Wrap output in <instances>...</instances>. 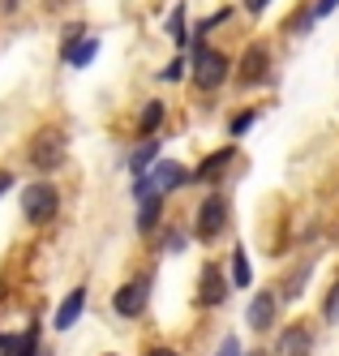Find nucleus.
Segmentation results:
<instances>
[{
    "label": "nucleus",
    "mask_w": 339,
    "mask_h": 356,
    "mask_svg": "<svg viewBox=\"0 0 339 356\" xmlns=\"http://www.w3.org/2000/svg\"><path fill=\"white\" fill-rule=\"evenodd\" d=\"M150 181H155V189H159V193H172V189H180V185L189 181V172L180 168V163H172V159H164L159 168L150 172Z\"/></svg>",
    "instance_id": "4468645a"
},
{
    "label": "nucleus",
    "mask_w": 339,
    "mask_h": 356,
    "mask_svg": "<svg viewBox=\"0 0 339 356\" xmlns=\"http://www.w3.org/2000/svg\"><path fill=\"white\" fill-rule=\"evenodd\" d=\"M159 215H164V193H159V189L142 193V197H138V232H142V236L155 232V227H159Z\"/></svg>",
    "instance_id": "9b49d317"
},
{
    "label": "nucleus",
    "mask_w": 339,
    "mask_h": 356,
    "mask_svg": "<svg viewBox=\"0 0 339 356\" xmlns=\"http://www.w3.org/2000/svg\"><path fill=\"white\" fill-rule=\"evenodd\" d=\"M194 82H198V90H219L223 82H228V52H219V47H202V43H194Z\"/></svg>",
    "instance_id": "f03ea898"
},
{
    "label": "nucleus",
    "mask_w": 339,
    "mask_h": 356,
    "mask_svg": "<svg viewBox=\"0 0 339 356\" xmlns=\"http://www.w3.org/2000/svg\"><path fill=\"white\" fill-rule=\"evenodd\" d=\"M35 356H52V352H47V348H39V352H35Z\"/></svg>",
    "instance_id": "7c9ffc66"
},
{
    "label": "nucleus",
    "mask_w": 339,
    "mask_h": 356,
    "mask_svg": "<svg viewBox=\"0 0 339 356\" xmlns=\"http://www.w3.org/2000/svg\"><path fill=\"white\" fill-rule=\"evenodd\" d=\"M322 314H326V322H339V288H331V292H326Z\"/></svg>",
    "instance_id": "5701e85b"
},
{
    "label": "nucleus",
    "mask_w": 339,
    "mask_h": 356,
    "mask_svg": "<svg viewBox=\"0 0 339 356\" xmlns=\"http://www.w3.org/2000/svg\"><path fill=\"white\" fill-rule=\"evenodd\" d=\"M185 245H189V236H185V232H168V241H164V249H168V253H180Z\"/></svg>",
    "instance_id": "a878e982"
},
{
    "label": "nucleus",
    "mask_w": 339,
    "mask_h": 356,
    "mask_svg": "<svg viewBox=\"0 0 339 356\" xmlns=\"http://www.w3.org/2000/svg\"><path fill=\"white\" fill-rule=\"evenodd\" d=\"M5 189H13V172H9V168H0V193H5Z\"/></svg>",
    "instance_id": "cd10ccee"
},
{
    "label": "nucleus",
    "mask_w": 339,
    "mask_h": 356,
    "mask_svg": "<svg viewBox=\"0 0 339 356\" xmlns=\"http://www.w3.org/2000/svg\"><path fill=\"white\" fill-rule=\"evenodd\" d=\"M159 78H164V82H180V78H185V56H176V60L159 73Z\"/></svg>",
    "instance_id": "b1692460"
},
{
    "label": "nucleus",
    "mask_w": 339,
    "mask_h": 356,
    "mask_svg": "<svg viewBox=\"0 0 339 356\" xmlns=\"http://www.w3.org/2000/svg\"><path fill=\"white\" fill-rule=\"evenodd\" d=\"M232 159H237V150L232 146H223V150H215V155H206L202 163H198V172H194V181H202V185H211V181H219V176L232 168Z\"/></svg>",
    "instance_id": "9d476101"
},
{
    "label": "nucleus",
    "mask_w": 339,
    "mask_h": 356,
    "mask_svg": "<svg viewBox=\"0 0 339 356\" xmlns=\"http://www.w3.org/2000/svg\"><path fill=\"white\" fill-rule=\"evenodd\" d=\"M215 356H245V352H241V339H237V335H228V339L215 348Z\"/></svg>",
    "instance_id": "393cba45"
},
{
    "label": "nucleus",
    "mask_w": 339,
    "mask_h": 356,
    "mask_svg": "<svg viewBox=\"0 0 339 356\" xmlns=\"http://www.w3.org/2000/svg\"><path fill=\"white\" fill-rule=\"evenodd\" d=\"M253 120H258V108L237 112V116H232V124H228V134H232V138H245V134L253 129Z\"/></svg>",
    "instance_id": "aec40b11"
},
{
    "label": "nucleus",
    "mask_w": 339,
    "mask_h": 356,
    "mask_svg": "<svg viewBox=\"0 0 339 356\" xmlns=\"http://www.w3.org/2000/svg\"><path fill=\"white\" fill-rule=\"evenodd\" d=\"M168 35H172L176 43H189V31H185V5H176V9L168 13Z\"/></svg>",
    "instance_id": "6ab92c4d"
},
{
    "label": "nucleus",
    "mask_w": 339,
    "mask_h": 356,
    "mask_svg": "<svg viewBox=\"0 0 339 356\" xmlns=\"http://www.w3.org/2000/svg\"><path fill=\"white\" fill-rule=\"evenodd\" d=\"M155 155H159V142H146L142 150H134V159H129V172H134V176H146L150 168H155Z\"/></svg>",
    "instance_id": "a211bd4d"
},
{
    "label": "nucleus",
    "mask_w": 339,
    "mask_h": 356,
    "mask_svg": "<svg viewBox=\"0 0 339 356\" xmlns=\"http://www.w3.org/2000/svg\"><path fill=\"white\" fill-rule=\"evenodd\" d=\"M267 73H271V52H267L262 43H253L249 52L241 56V69H237V82H241V86H253V82H262Z\"/></svg>",
    "instance_id": "0eeeda50"
},
{
    "label": "nucleus",
    "mask_w": 339,
    "mask_h": 356,
    "mask_svg": "<svg viewBox=\"0 0 339 356\" xmlns=\"http://www.w3.org/2000/svg\"><path fill=\"white\" fill-rule=\"evenodd\" d=\"M228 288H232V279L223 275L219 262H206L202 266V279H198V305H206V309H219V305L228 300Z\"/></svg>",
    "instance_id": "39448f33"
},
{
    "label": "nucleus",
    "mask_w": 339,
    "mask_h": 356,
    "mask_svg": "<svg viewBox=\"0 0 339 356\" xmlns=\"http://www.w3.org/2000/svg\"><path fill=\"white\" fill-rule=\"evenodd\" d=\"M56 211H61V193H56V185L35 181V185L22 189V215H26V223L43 227V223L56 219Z\"/></svg>",
    "instance_id": "f257e3e1"
},
{
    "label": "nucleus",
    "mask_w": 339,
    "mask_h": 356,
    "mask_svg": "<svg viewBox=\"0 0 339 356\" xmlns=\"http://www.w3.org/2000/svg\"><path fill=\"white\" fill-rule=\"evenodd\" d=\"M223 227H228V197L223 193H206L202 207H198V219H194V236L211 245V241L223 236Z\"/></svg>",
    "instance_id": "7ed1b4c3"
},
{
    "label": "nucleus",
    "mask_w": 339,
    "mask_h": 356,
    "mask_svg": "<svg viewBox=\"0 0 339 356\" xmlns=\"http://www.w3.org/2000/svg\"><path fill=\"white\" fill-rule=\"evenodd\" d=\"M314 22H318V17H314V9L305 5L301 13H292V31H297V35H309V31H314Z\"/></svg>",
    "instance_id": "4be33fe9"
},
{
    "label": "nucleus",
    "mask_w": 339,
    "mask_h": 356,
    "mask_svg": "<svg viewBox=\"0 0 339 356\" xmlns=\"http://www.w3.org/2000/svg\"><path fill=\"white\" fill-rule=\"evenodd\" d=\"M253 284V270H249V253L245 245L232 249V288H249Z\"/></svg>",
    "instance_id": "f3484780"
},
{
    "label": "nucleus",
    "mask_w": 339,
    "mask_h": 356,
    "mask_svg": "<svg viewBox=\"0 0 339 356\" xmlns=\"http://www.w3.org/2000/svg\"><path fill=\"white\" fill-rule=\"evenodd\" d=\"M314 352V330L305 322H292L288 330H279V343H275V356H309Z\"/></svg>",
    "instance_id": "423d86ee"
},
{
    "label": "nucleus",
    "mask_w": 339,
    "mask_h": 356,
    "mask_svg": "<svg viewBox=\"0 0 339 356\" xmlns=\"http://www.w3.org/2000/svg\"><path fill=\"white\" fill-rule=\"evenodd\" d=\"M5 5H9V9H13V5H17V0H5Z\"/></svg>",
    "instance_id": "2f4dec72"
},
{
    "label": "nucleus",
    "mask_w": 339,
    "mask_h": 356,
    "mask_svg": "<svg viewBox=\"0 0 339 356\" xmlns=\"http://www.w3.org/2000/svg\"><path fill=\"white\" fill-rule=\"evenodd\" d=\"M82 309H86V288H73L56 309V330H73L77 318H82Z\"/></svg>",
    "instance_id": "f8f14e48"
},
{
    "label": "nucleus",
    "mask_w": 339,
    "mask_h": 356,
    "mask_svg": "<svg viewBox=\"0 0 339 356\" xmlns=\"http://www.w3.org/2000/svg\"><path fill=\"white\" fill-rule=\"evenodd\" d=\"M275 314H279V296L275 292H258L249 300V309H245V322H249V330H271Z\"/></svg>",
    "instance_id": "1a4fd4ad"
},
{
    "label": "nucleus",
    "mask_w": 339,
    "mask_h": 356,
    "mask_svg": "<svg viewBox=\"0 0 339 356\" xmlns=\"http://www.w3.org/2000/svg\"><path fill=\"white\" fill-rule=\"evenodd\" d=\"M309 9H314V17L322 22L326 13H335V9H339V0H314V5H309Z\"/></svg>",
    "instance_id": "bb28decb"
},
{
    "label": "nucleus",
    "mask_w": 339,
    "mask_h": 356,
    "mask_svg": "<svg viewBox=\"0 0 339 356\" xmlns=\"http://www.w3.org/2000/svg\"><path fill=\"white\" fill-rule=\"evenodd\" d=\"M95 52H99V39H95V35H82L77 43H65V47H61L65 65H73V69H86V65L95 60Z\"/></svg>",
    "instance_id": "ddd939ff"
},
{
    "label": "nucleus",
    "mask_w": 339,
    "mask_h": 356,
    "mask_svg": "<svg viewBox=\"0 0 339 356\" xmlns=\"http://www.w3.org/2000/svg\"><path fill=\"white\" fill-rule=\"evenodd\" d=\"M39 352V326L22 330L13 339H0V356H35Z\"/></svg>",
    "instance_id": "2eb2a0df"
},
{
    "label": "nucleus",
    "mask_w": 339,
    "mask_h": 356,
    "mask_svg": "<svg viewBox=\"0 0 339 356\" xmlns=\"http://www.w3.org/2000/svg\"><path fill=\"white\" fill-rule=\"evenodd\" d=\"M31 163L39 172H56L65 163V134L61 129H39L31 142Z\"/></svg>",
    "instance_id": "20e7f679"
},
{
    "label": "nucleus",
    "mask_w": 339,
    "mask_h": 356,
    "mask_svg": "<svg viewBox=\"0 0 339 356\" xmlns=\"http://www.w3.org/2000/svg\"><path fill=\"white\" fill-rule=\"evenodd\" d=\"M146 292H150L146 279H134V284H125V288L112 296V309H116L120 318H138V314L146 309Z\"/></svg>",
    "instance_id": "6e6552de"
},
{
    "label": "nucleus",
    "mask_w": 339,
    "mask_h": 356,
    "mask_svg": "<svg viewBox=\"0 0 339 356\" xmlns=\"http://www.w3.org/2000/svg\"><path fill=\"white\" fill-rule=\"evenodd\" d=\"M267 5H271V0H245V9H249V13H262Z\"/></svg>",
    "instance_id": "c85d7f7f"
},
{
    "label": "nucleus",
    "mask_w": 339,
    "mask_h": 356,
    "mask_svg": "<svg viewBox=\"0 0 339 356\" xmlns=\"http://www.w3.org/2000/svg\"><path fill=\"white\" fill-rule=\"evenodd\" d=\"M146 356H180V352H176V348H150Z\"/></svg>",
    "instance_id": "c756f323"
},
{
    "label": "nucleus",
    "mask_w": 339,
    "mask_h": 356,
    "mask_svg": "<svg viewBox=\"0 0 339 356\" xmlns=\"http://www.w3.org/2000/svg\"><path fill=\"white\" fill-rule=\"evenodd\" d=\"M223 22H232V9H219V13H211V17H202V22H198V31H194V39H206L211 31H219Z\"/></svg>",
    "instance_id": "412c9836"
},
{
    "label": "nucleus",
    "mask_w": 339,
    "mask_h": 356,
    "mask_svg": "<svg viewBox=\"0 0 339 356\" xmlns=\"http://www.w3.org/2000/svg\"><path fill=\"white\" fill-rule=\"evenodd\" d=\"M249 356H267V352H249Z\"/></svg>",
    "instance_id": "473e14b6"
},
{
    "label": "nucleus",
    "mask_w": 339,
    "mask_h": 356,
    "mask_svg": "<svg viewBox=\"0 0 339 356\" xmlns=\"http://www.w3.org/2000/svg\"><path fill=\"white\" fill-rule=\"evenodd\" d=\"M159 124H164V104H159V99H150V104L142 108V116H138V134L155 138V134H159Z\"/></svg>",
    "instance_id": "dca6fc26"
}]
</instances>
